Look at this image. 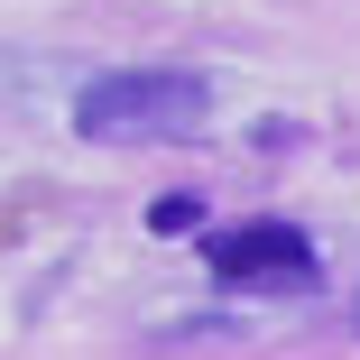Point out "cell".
Returning a JSON list of instances; mask_svg holds the SVG:
<instances>
[{
	"label": "cell",
	"mask_w": 360,
	"mask_h": 360,
	"mask_svg": "<svg viewBox=\"0 0 360 360\" xmlns=\"http://www.w3.org/2000/svg\"><path fill=\"white\" fill-rule=\"evenodd\" d=\"M148 231H203V194H158L148 203Z\"/></svg>",
	"instance_id": "obj_3"
},
{
	"label": "cell",
	"mask_w": 360,
	"mask_h": 360,
	"mask_svg": "<svg viewBox=\"0 0 360 360\" xmlns=\"http://www.w3.org/2000/svg\"><path fill=\"white\" fill-rule=\"evenodd\" d=\"M351 323H360V305H351Z\"/></svg>",
	"instance_id": "obj_4"
},
{
	"label": "cell",
	"mask_w": 360,
	"mask_h": 360,
	"mask_svg": "<svg viewBox=\"0 0 360 360\" xmlns=\"http://www.w3.org/2000/svg\"><path fill=\"white\" fill-rule=\"evenodd\" d=\"M212 120V84L185 65H111L75 93V129L93 148H158V139H194Z\"/></svg>",
	"instance_id": "obj_1"
},
{
	"label": "cell",
	"mask_w": 360,
	"mask_h": 360,
	"mask_svg": "<svg viewBox=\"0 0 360 360\" xmlns=\"http://www.w3.org/2000/svg\"><path fill=\"white\" fill-rule=\"evenodd\" d=\"M203 268L212 286H240V296H305V286H323V250L296 231V222H231L203 240Z\"/></svg>",
	"instance_id": "obj_2"
}]
</instances>
